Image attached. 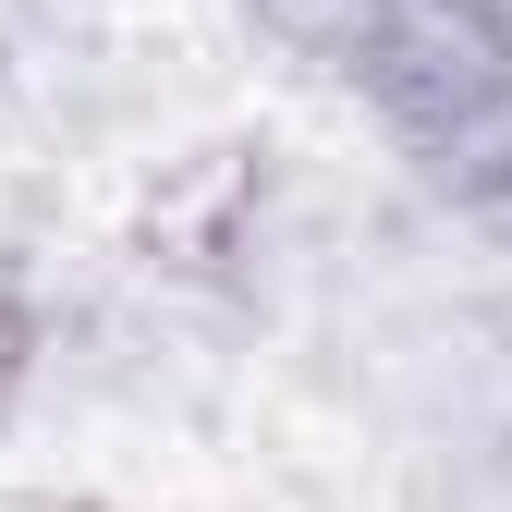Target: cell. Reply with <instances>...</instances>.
I'll list each match as a JSON object with an SVG mask.
<instances>
[{
    "label": "cell",
    "mask_w": 512,
    "mask_h": 512,
    "mask_svg": "<svg viewBox=\"0 0 512 512\" xmlns=\"http://www.w3.org/2000/svg\"><path fill=\"white\" fill-rule=\"evenodd\" d=\"M25 354H37V317L0 293V415H13V391H25Z\"/></svg>",
    "instance_id": "6da1fadb"
}]
</instances>
